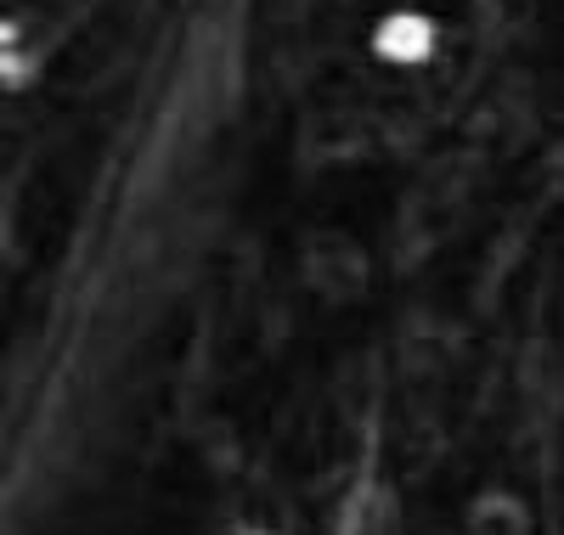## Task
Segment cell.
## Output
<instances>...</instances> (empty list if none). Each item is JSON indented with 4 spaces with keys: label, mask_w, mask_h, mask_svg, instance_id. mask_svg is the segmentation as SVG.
I'll use <instances>...</instances> for the list:
<instances>
[{
    "label": "cell",
    "mask_w": 564,
    "mask_h": 535,
    "mask_svg": "<svg viewBox=\"0 0 564 535\" xmlns=\"http://www.w3.org/2000/svg\"><path fill=\"white\" fill-rule=\"evenodd\" d=\"M435 45H441V29H435V18L430 12H412V7H401V12H390L379 29H372V52H379L384 63H423V57H435Z\"/></svg>",
    "instance_id": "cell-1"
}]
</instances>
